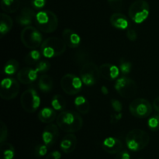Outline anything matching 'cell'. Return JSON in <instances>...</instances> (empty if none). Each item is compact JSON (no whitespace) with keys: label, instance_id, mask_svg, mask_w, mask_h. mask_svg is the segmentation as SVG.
<instances>
[{"label":"cell","instance_id":"cell-1","mask_svg":"<svg viewBox=\"0 0 159 159\" xmlns=\"http://www.w3.org/2000/svg\"><path fill=\"white\" fill-rule=\"evenodd\" d=\"M83 120L78 113L71 110L62 111L57 116V125L59 129L67 133H75L80 130Z\"/></svg>","mask_w":159,"mask_h":159},{"label":"cell","instance_id":"cell-2","mask_svg":"<svg viewBox=\"0 0 159 159\" xmlns=\"http://www.w3.org/2000/svg\"><path fill=\"white\" fill-rule=\"evenodd\" d=\"M67 45L63 39L51 37L44 40L40 46V52L47 58H53L61 55L66 51Z\"/></svg>","mask_w":159,"mask_h":159},{"label":"cell","instance_id":"cell-3","mask_svg":"<svg viewBox=\"0 0 159 159\" xmlns=\"http://www.w3.org/2000/svg\"><path fill=\"white\" fill-rule=\"evenodd\" d=\"M34 20L37 29L46 34L54 32L58 26V19L52 11H39L36 14Z\"/></svg>","mask_w":159,"mask_h":159},{"label":"cell","instance_id":"cell-4","mask_svg":"<svg viewBox=\"0 0 159 159\" xmlns=\"http://www.w3.org/2000/svg\"><path fill=\"white\" fill-rule=\"evenodd\" d=\"M150 142L148 134L141 129H134L126 136V144L129 150L139 152L145 148Z\"/></svg>","mask_w":159,"mask_h":159},{"label":"cell","instance_id":"cell-5","mask_svg":"<svg viewBox=\"0 0 159 159\" xmlns=\"http://www.w3.org/2000/svg\"><path fill=\"white\" fill-rule=\"evenodd\" d=\"M40 31V30L32 26H26L22 30L20 36L23 44L31 50L41 46L43 43V37Z\"/></svg>","mask_w":159,"mask_h":159},{"label":"cell","instance_id":"cell-6","mask_svg":"<svg viewBox=\"0 0 159 159\" xmlns=\"http://www.w3.org/2000/svg\"><path fill=\"white\" fill-rule=\"evenodd\" d=\"M129 16L134 23L141 24L145 21L150 13V6L145 0H136L129 8Z\"/></svg>","mask_w":159,"mask_h":159},{"label":"cell","instance_id":"cell-7","mask_svg":"<svg viewBox=\"0 0 159 159\" xmlns=\"http://www.w3.org/2000/svg\"><path fill=\"white\" fill-rule=\"evenodd\" d=\"M22 107L29 113H35L40 105V98L37 90L30 88L23 92L20 98Z\"/></svg>","mask_w":159,"mask_h":159},{"label":"cell","instance_id":"cell-8","mask_svg":"<svg viewBox=\"0 0 159 159\" xmlns=\"http://www.w3.org/2000/svg\"><path fill=\"white\" fill-rule=\"evenodd\" d=\"M99 68L92 61H87L82 66L80 71V78L84 85L92 86L94 85L100 78Z\"/></svg>","mask_w":159,"mask_h":159},{"label":"cell","instance_id":"cell-9","mask_svg":"<svg viewBox=\"0 0 159 159\" xmlns=\"http://www.w3.org/2000/svg\"><path fill=\"white\" fill-rule=\"evenodd\" d=\"M114 88L120 96L125 99H130L136 94L137 84L133 79L124 75L116 79Z\"/></svg>","mask_w":159,"mask_h":159},{"label":"cell","instance_id":"cell-10","mask_svg":"<svg viewBox=\"0 0 159 159\" xmlns=\"http://www.w3.org/2000/svg\"><path fill=\"white\" fill-rule=\"evenodd\" d=\"M152 110L153 108L150 102L143 98L134 99L129 106V110L132 116L140 119L150 116L152 113Z\"/></svg>","mask_w":159,"mask_h":159},{"label":"cell","instance_id":"cell-11","mask_svg":"<svg viewBox=\"0 0 159 159\" xmlns=\"http://www.w3.org/2000/svg\"><path fill=\"white\" fill-rule=\"evenodd\" d=\"M82 82L81 78L73 74H66L61 80V86L66 94L75 96L80 93L82 89Z\"/></svg>","mask_w":159,"mask_h":159},{"label":"cell","instance_id":"cell-12","mask_svg":"<svg viewBox=\"0 0 159 159\" xmlns=\"http://www.w3.org/2000/svg\"><path fill=\"white\" fill-rule=\"evenodd\" d=\"M20 92V85L18 81L12 78H6L1 82L0 96L5 100L15 99Z\"/></svg>","mask_w":159,"mask_h":159},{"label":"cell","instance_id":"cell-13","mask_svg":"<svg viewBox=\"0 0 159 159\" xmlns=\"http://www.w3.org/2000/svg\"><path fill=\"white\" fill-rule=\"evenodd\" d=\"M59 127L58 126L54 124H48L45 127L42 133V140L43 144L48 147L53 145L59 137Z\"/></svg>","mask_w":159,"mask_h":159},{"label":"cell","instance_id":"cell-14","mask_svg":"<svg viewBox=\"0 0 159 159\" xmlns=\"http://www.w3.org/2000/svg\"><path fill=\"white\" fill-rule=\"evenodd\" d=\"M102 147L108 154H117L123 149V143L118 138L109 137L102 141Z\"/></svg>","mask_w":159,"mask_h":159},{"label":"cell","instance_id":"cell-15","mask_svg":"<svg viewBox=\"0 0 159 159\" xmlns=\"http://www.w3.org/2000/svg\"><path fill=\"white\" fill-rule=\"evenodd\" d=\"M99 72H100V75L104 79H107L108 81H113L117 79L119 76L120 68L112 64L105 63L100 65Z\"/></svg>","mask_w":159,"mask_h":159},{"label":"cell","instance_id":"cell-16","mask_svg":"<svg viewBox=\"0 0 159 159\" xmlns=\"http://www.w3.org/2000/svg\"><path fill=\"white\" fill-rule=\"evenodd\" d=\"M38 71L31 68H23L19 71L17 79L20 82L24 85H30L37 79Z\"/></svg>","mask_w":159,"mask_h":159},{"label":"cell","instance_id":"cell-17","mask_svg":"<svg viewBox=\"0 0 159 159\" xmlns=\"http://www.w3.org/2000/svg\"><path fill=\"white\" fill-rule=\"evenodd\" d=\"M62 39L66 43L67 47L70 48H76L80 45L81 37L77 33L72 30L66 28L62 33Z\"/></svg>","mask_w":159,"mask_h":159},{"label":"cell","instance_id":"cell-18","mask_svg":"<svg viewBox=\"0 0 159 159\" xmlns=\"http://www.w3.org/2000/svg\"><path fill=\"white\" fill-rule=\"evenodd\" d=\"M35 12L30 8H23L20 13L16 16V22L23 26H29L33 23L36 17Z\"/></svg>","mask_w":159,"mask_h":159},{"label":"cell","instance_id":"cell-19","mask_svg":"<svg viewBox=\"0 0 159 159\" xmlns=\"http://www.w3.org/2000/svg\"><path fill=\"white\" fill-rule=\"evenodd\" d=\"M77 138L73 134H68L62 138L60 143V148L65 154H70L74 152L77 145Z\"/></svg>","mask_w":159,"mask_h":159},{"label":"cell","instance_id":"cell-20","mask_svg":"<svg viewBox=\"0 0 159 159\" xmlns=\"http://www.w3.org/2000/svg\"><path fill=\"white\" fill-rule=\"evenodd\" d=\"M110 23L113 27L118 30H126L129 26L128 19L120 12H115L110 16Z\"/></svg>","mask_w":159,"mask_h":159},{"label":"cell","instance_id":"cell-21","mask_svg":"<svg viewBox=\"0 0 159 159\" xmlns=\"http://www.w3.org/2000/svg\"><path fill=\"white\" fill-rule=\"evenodd\" d=\"M56 110L51 107H44L38 113V119L44 124H51L56 119Z\"/></svg>","mask_w":159,"mask_h":159},{"label":"cell","instance_id":"cell-22","mask_svg":"<svg viewBox=\"0 0 159 159\" xmlns=\"http://www.w3.org/2000/svg\"><path fill=\"white\" fill-rule=\"evenodd\" d=\"M13 26L12 19L6 13L1 14V22H0V35L1 37H4L9 31L12 30Z\"/></svg>","mask_w":159,"mask_h":159},{"label":"cell","instance_id":"cell-23","mask_svg":"<svg viewBox=\"0 0 159 159\" xmlns=\"http://www.w3.org/2000/svg\"><path fill=\"white\" fill-rule=\"evenodd\" d=\"M75 107L79 113L82 114H87L90 110V104L88 99L83 96H79L74 100Z\"/></svg>","mask_w":159,"mask_h":159},{"label":"cell","instance_id":"cell-24","mask_svg":"<svg viewBox=\"0 0 159 159\" xmlns=\"http://www.w3.org/2000/svg\"><path fill=\"white\" fill-rule=\"evenodd\" d=\"M38 87L43 93H48L51 91L54 87L52 78L48 75H42L38 80Z\"/></svg>","mask_w":159,"mask_h":159},{"label":"cell","instance_id":"cell-25","mask_svg":"<svg viewBox=\"0 0 159 159\" xmlns=\"http://www.w3.org/2000/svg\"><path fill=\"white\" fill-rule=\"evenodd\" d=\"M20 0H2L1 8L6 13H13L20 7Z\"/></svg>","mask_w":159,"mask_h":159},{"label":"cell","instance_id":"cell-26","mask_svg":"<svg viewBox=\"0 0 159 159\" xmlns=\"http://www.w3.org/2000/svg\"><path fill=\"white\" fill-rule=\"evenodd\" d=\"M0 151H1L0 159H13L15 156V149L10 143H2Z\"/></svg>","mask_w":159,"mask_h":159},{"label":"cell","instance_id":"cell-27","mask_svg":"<svg viewBox=\"0 0 159 159\" xmlns=\"http://www.w3.org/2000/svg\"><path fill=\"white\" fill-rule=\"evenodd\" d=\"M51 107L56 111H64L66 107V100L61 95H55L51 99Z\"/></svg>","mask_w":159,"mask_h":159},{"label":"cell","instance_id":"cell-28","mask_svg":"<svg viewBox=\"0 0 159 159\" xmlns=\"http://www.w3.org/2000/svg\"><path fill=\"white\" fill-rule=\"evenodd\" d=\"M19 67H20V64L16 60L10 59L5 65L3 71L7 75H12L18 71Z\"/></svg>","mask_w":159,"mask_h":159},{"label":"cell","instance_id":"cell-29","mask_svg":"<svg viewBox=\"0 0 159 159\" xmlns=\"http://www.w3.org/2000/svg\"><path fill=\"white\" fill-rule=\"evenodd\" d=\"M41 53L36 49H33L25 56V62L27 65H34L36 63H38L41 57Z\"/></svg>","mask_w":159,"mask_h":159},{"label":"cell","instance_id":"cell-30","mask_svg":"<svg viewBox=\"0 0 159 159\" xmlns=\"http://www.w3.org/2000/svg\"><path fill=\"white\" fill-rule=\"evenodd\" d=\"M148 126L152 131H157L159 130V113L149 118Z\"/></svg>","mask_w":159,"mask_h":159},{"label":"cell","instance_id":"cell-31","mask_svg":"<svg viewBox=\"0 0 159 159\" xmlns=\"http://www.w3.org/2000/svg\"><path fill=\"white\" fill-rule=\"evenodd\" d=\"M119 68L121 73L124 75H128L131 71L132 64L130 61H127L124 60V59H121Z\"/></svg>","mask_w":159,"mask_h":159},{"label":"cell","instance_id":"cell-32","mask_svg":"<svg viewBox=\"0 0 159 159\" xmlns=\"http://www.w3.org/2000/svg\"><path fill=\"white\" fill-rule=\"evenodd\" d=\"M50 68H51V63L48 61L43 60L40 61L37 64V66H36L35 69L38 72H47Z\"/></svg>","mask_w":159,"mask_h":159},{"label":"cell","instance_id":"cell-33","mask_svg":"<svg viewBox=\"0 0 159 159\" xmlns=\"http://www.w3.org/2000/svg\"><path fill=\"white\" fill-rule=\"evenodd\" d=\"M35 155L38 158L45 156L48 153V146L46 144H38L35 148Z\"/></svg>","mask_w":159,"mask_h":159},{"label":"cell","instance_id":"cell-34","mask_svg":"<svg viewBox=\"0 0 159 159\" xmlns=\"http://www.w3.org/2000/svg\"><path fill=\"white\" fill-rule=\"evenodd\" d=\"M8 136V129L7 126L5 124L4 122L1 121L0 123V142L4 143L6 141Z\"/></svg>","mask_w":159,"mask_h":159},{"label":"cell","instance_id":"cell-35","mask_svg":"<svg viewBox=\"0 0 159 159\" xmlns=\"http://www.w3.org/2000/svg\"><path fill=\"white\" fill-rule=\"evenodd\" d=\"M110 7L114 11L119 12L122 8L123 0H107Z\"/></svg>","mask_w":159,"mask_h":159},{"label":"cell","instance_id":"cell-36","mask_svg":"<svg viewBox=\"0 0 159 159\" xmlns=\"http://www.w3.org/2000/svg\"><path fill=\"white\" fill-rule=\"evenodd\" d=\"M110 103H111L112 108L116 113H121L123 110V105L120 101L116 99H112L110 100Z\"/></svg>","mask_w":159,"mask_h":159},{"label":"cell","instance_id":"cell-37","mask_svg":"<svg viewBox=\"0 0 159 159\" xmlns=\"http://www.w3.org/2000/svg\"><path fill=\"white\" fill-rule=\"evenodd\" d=\"M31 5L36 9H41L45 6L47 0H31Z\"/></svg>","mask_w":159,"mask_h":159},{"label":"cell","instance_id":"cell-38","mask_svg":"<svg viewBox=\"0 0 159 159\" xmlns=\"http://www.w3.org/2000/svg\"><path fill=\"white\" fill-rule=\"evenodd\" d=\"M127 37L130 41H135L138 39V33L133 28H128L127 31Z\"/></svg>","mask_w":159,"mask_h":159},{"label":"cell","instance_id":"cell-39","mask_svg":"<svg viewBox=\"0 0 159 159\" xmlns=\"http://www.w3.org/2000/svg\"><path fill=\"white\" fill-rule=\"evenodd\" d=\"M115 159H130V155L128 151L121 150L116 154Z\"/></svg>","mask_w":159,"mask_h":159},{"label":"cell","instance_id":"cell-40","mask_svg":"<svg viewBox=\"0 0 159 159\" xmlns=\"http://www.w3.org/2000/svg\"><path fill=\"white\" fill-rule=\"evenodd\" d=\"M61 153L59 151H54L46 156L45 159H61Z\"/></svg>","mask_w":159,"mask_h":159},{"label":"cell","instance_id":"cell-41","mask_svg":"<svg viewBox=\"0 0 159 159\" xmlns=\"http://www.w3.org/2000/svg\"><path fill=\"white\" fill-rule=\"evenodd\" d=\"M122 118V113H116L111 116V122L116 123Z\"/></svg>","mask_w":159,"mask_h":159},{"label":"cell","instance_id":"cell-42","mask_svg":"<svg viewBox=\"0 0 159 159\" xmlns=\"http://www.w3.org/2000/svg\"><path fill=\"white\" fill-rule=\"evenodd\" d=\"M86 58V54L83 53L82 51H80V52L77 53V61L80 63H82V62L85 61V59Z\"/></svg>","mask_w":159,"mask_h":159},{"label":"cell","instance_id":"cell-43","mask_svg":"<svg viewBox=\"0 0 159 159\" xmlns=\"http://www.w3.org/2000/svg\"><path fill=\"white\" fill-rule=\"evenodd\" d=\"M153 107L158 113H159V97H157L153 102Z\"/></svg>","mask_w":159,"mask_h":159},{"label":"cell","instance_id":"cell-44","mask_svg":"<svg viewBox=\"0 0 159 159\" xmlns=\"http://www.w3.org/2000/svg\"><path fill=\"white\" fill-rule=\"evenodd\" d=\"M101 92H102V93L103 95H108V93H109V90H108V89H107V87H106V86H102L101 87Z\"/></svg>","mask_w":159,"mask_h":159},{"label":"cell","instance_id":"cell-45","mask_svg":"<svg viewBox=\"0 0 159 159\" xmlns=\"http://www.w3.org/2000/svg\"><path fill=\"white\" fill-rule=\"evenodd\" d=\"M140 159H142V158H140Z\"/></svg>","mask_w":159,"mask_h":159}]
</instances>
